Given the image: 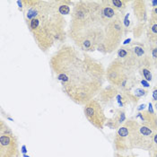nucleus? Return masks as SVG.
<instances>
[{"label":"nucleus","instance_id":"1","mask_svg":"<svg viewBox=\"0 0 157 157\" xmlns=\"http://www.w3.org/2000/svg\"><path fill=\"white\" fill-rule=\"evenodd\" d=\"M49 67L63 93L78 105L94 99L102 89V64L75 46L62 45L51 56Z\"/></svg>","mask_w":157,"mask_h":157},{"label":"nucleus","instance_id":"2","mask_svg":"<svg viewBox=\"0 0 157 157\" xmlns=\"http://www.w3.org/2000/svg\"><path fill=\"white\" fill-rule=\"evenodd\" d=\"M119 16L109 0L77 1L71 13L67 35L79 49L94 52L103 43L109 24Z\"/></svg>","mask_w":157,"mask_h":157},{"label":"nucleus","instance_id":"3","mask_svg":"<svg viewBox=\"0 0 157 157\" xmlns=\"http://www.w3.org/2000/svg\"><path fill=\"white\" fill-rule=\"evenodd\" d=\"M24 20L39 48L46 52L66 40L67 21L58 0H23Z\"/></svg>","mask_w":157,"mask_h":157},{"label":"nucleus","instance_id":"4","mask_svg":"<svg viewBox=\"0 0 157 157\" xmlns=\"http://www.w3.org/2000/svg\"><path fill=\"white\" fill-rule=\"evenodd\" d=\"M140 124L136 121L128 120L118 129L114 136V147L118 152H125L136 148V137Z\"/></svg>","mask_w":157,"mask_h":157},{"label":"nucleus","instance_id":"5","mask_svg":"<svg viewBox=\"0 0 157 157\" xmlns=\"http://www.w3.org/2000/svg\"><path fill=\"white\" fill-rule=\"evenodd\" d=\"M19 144L16 136L4 121H0V157H19Z\"/></svg>","mask_w":157,"mask_h":157},{"label":"nucleus","instance_id":"6","mask_svg":"<svg viewBox=\"0 0 157 157\" xmlns=\"http://www.w3.org/2000/svg\"><path fill=\"white\" fill-rule=\"evenodd\" d=\"M84 113L86 120L98 129H102L106 124V116L101 102L93 99L84 105Z\"/></svg>","mask_w":157,"mask_h":157},{"label":"nucleus","instance_id":"7","mask_svg":"<svg viewBox=\"0 0 157 157\" xmlns=\"http://www.w3.org/2000/svg\"><path fill=\"white\" fill-rule=\"evenodd\" d=\"M127 71L128 70V67L125 66V63H123L120 59H115L108 67L105 77L111 85L115 87L125 88L128 79Z\"/></svg>","mask_w":157,"mask_h":157},{"label":"nucleus","instance_id":"8","mask_svg":"<svg viewBox=\"0 0 157 157\" xmlns=\"http://www.w3.org/2000/svg\"><path fill=\"white\" fill-rule=\"evenodd\" d=\"M153 135H154V130L151 128H149L148 126H145L144 124L140 125L139 130L137 133V137H136V148L152 151Z\"/></svg>","mask_w":157,"mask_h":157},{"label":"nucleus","instance_id":"9","mask_svg":"<svg viewBox=\"0 0 157 157\" xmlns=\"http://www.w3.org/2000/svg\"><path fill=\"white\" fill-rule=\"evenodd\" d=\"M126 121H127L126 112L124 109H120L117 110L116 114L112 118L107 120L105 126L109 127L111 129H118Z\"/></svg>","mask_w":157,"mask_h":157},{"label":"nucleus","instance_id":"10","mask_svg":"<svg viewBox=\"0 0 157 157\" xmlns=\"http://www.w3.org/2000/svg\"><path fill=\"white\" fill-rule=\"evenodd\" d=\"M118 89L117 87L113 85H109L105 87L104 89H101V91L99 93V101L102 103H108L111 100H113L116 96H118Z\"/></svg>","mask_w":157,"mask_h":157},{"label":"nucleus","instance_id":"11","mask_svg":"<svg viewBox=\"0 0 157 157\" xmlns=\"http://www.w3.org/2000/svg\"><path fill=\"white\" fill-rule=\"evenodd\" d=\"M144 1H135L134 2V12L137 20L144 22L146 19V9Z\"/></svg>","mask_w":157,"mask_h":157},{"label":"nucleus","instance_id":"12","mask_svg":"<svg viewBox=\"0 0 157 157\" xmlns=\"http://www.w3.org/2000/svg\"><path fill=\"white\" fill-rule=\"evenodd\" d=\"M72 4L71 1H66V0H58V6L59 11L61 14H67L70 12V5Z\"/></svg>","mask_w":157,"mask_h":157},{"label":"nucleus","instance_id":"13","mask_svg":"<svg viewBox=\"0 0 157 157\" xmlns=\"http://www.w3.org/2000/svg\"><path fill=\"white\" fill-rule=\"evenodd\" d=\"M111 6L115 9V10H122L127 6L128 1L125 0H109Z\"/></svg>","mask_w":157,"mask_h":157},{"label":"nucleus","instance_id":"14","mask_svg":"<svg viewBox=\"0 0 157 157\" xmlns=\"http://www.w3.org/2000/svg\"><path fill=\"white\" fill-rule=\"evenodd\" d=\"M142 74H143V76L145 78V80H147V81L152 80V73L147 67L142 68Z\"/></svg>","mask_w":157,"mask_h":157},{"label":"nucleus","instance_id":"15","mask_svg":"<svg viewBox=\"0 0 157 157\" xmlns=\"http://www.w3.org/2000/svg\"><path fill=\"white\" fill-rule=\"evenodd\" d=\"M128 48H121V49L119 50V52H118L119 57L121 58V59H126V58H128V53H129V51H128Z\"/></svg>","mask_w":157,"mask_h":157},{"label":"nucleus","instance_id":"16","mask_svg":"<svg viewBox=\"0 0 157 157\" xmlns=\"http://www.w3.org/2000/svg\"><path fill=\"white\" fill-rule=\"evenodd\" d=\"M145 93H146V92L144 91L143 89H136V92H135V95H136V101H137V98H139V97L145 95Z\"/></svg>","mask_w":157,"mask_h":157},{"label":"nucleus","instance_id":"17","mask_svg":"<svg viewBox=\"0 0 157 157\" xmlns=\"http://www.w3.org/2000/svg\"><path fill=\"white\" fill-rule=\"evenodd\" d=\"M157 149V131H154L153 135V149L152 151Z\"/></svg>","mask_w":157,"mask_h":157},{"label":"nucleus","instance_id":"18","mask_svg":"<svg viewBox=\"0 0 157 157\" xmlns=\"http://www.w3.org/2000/svg\"><path fill=\"white\" fill-rule=\"evenodd\" d=\"M152 56L155 59H157V47L152 49Z\"/></svg>","mask_w":157,"mask_h":157},{"label":"nucleus","instance_id":"19","mask_svg":"<svg viewBox=\"0 0 157 157\" xmlns=\"http://www.w3.org/2000/svg\"><path fill=\"white\" fill-rule=\"evenodd\" d=\"M153 99H154V101H157V89L156 88H155V89L153 91Z\"/></svg>","mask_w":157,"mask_h":157},{"label":"nucleus","instance_id":"20","mask_svg":"<svg viewBox=\"0 0 157 157\" xmlns=\"http://www.w3.org/2000/svg\"><path fill=\"white\" fill-rule=\"evenodd\" d=\"M114 157H134V156H125V155H122L119 154V153H115V154H114Z\"/></svg>","mask_w":157,"mask_h":157},{"label":"nucleus","instance_id":"21","mask_svg":"<svg viewBox=\"0 0 157 157\" xmlns=\"http://www.w3.org/2000/svg\"><path fill=\"white\" fill-rule=\"evenodd\" d=\"M141 83H142V85H144V86H145V87H148V86H149L148 83H147V82H145V81H144V80H143Z\"/></svg>","mask_w":157,"mask_h":157},{"label":"nucleus","instance_id":"22","mask_svg":"<svg viewBox=\"0 0 157 157\" xmlns=\"http://www.w3.org/2000/svg\"><path fill=\"white\" fill-rule=\"evenodd\" d=\"M153 157H157V149L153 151Z\"/></svg>","mask_w":157,"mask_h":157},{"label":"nucleus","instance_id":"23","mask_svg":"<svg viewBox=\"0 0 157 157\" xmlns=\"http://www.w3.org/2000/svg\"><path fill=\"white\" fill-rule=\"evenodd\" d=\"M155 109H157V101L156 103H155Z\"/></svg>","mask_w":157,"mask_h":157},{"label":"nucleus","instance_id":"24","mask_svg":"<svg viewBox=\"0 0 157 157\" xmlns=\"http://www.w3.org/2000/svg\"><path fill=\"white\" fill-rule=\"evenodd\" d=\"M156 66H157V61H156Z\"/></svg>","mask_w":157,"mask_h":157}]
</instances>
